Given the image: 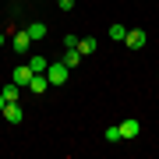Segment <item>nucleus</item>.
Masks as SVG:
<instances>
[{
	"label": "nucleus",
	"mask_w": 159,
	"mask_h": 159,
	"mask_svg": "<svg viewBox=\"0 0 159 159\" xmlns=\"http://www.w3.org/2000/svg\"><path fill=\"white\" fill-rule=\"evenodd\" d=\"M0 92H4V99H7V102H18V99H21V85H14V81H7Z\"/></svg>",
	"instance_id": "10"
},
{
	"label": "nucleus",
	"mask_w": 159,
	"mask_h": 159,
	"mask_svg": "<svg viewBox=\"0 0 159 159\" xmlns=\"http://www.w3.org/2000/svg\"><path fill=\"white\" fill-rule=\"evenodd\" d=\"M4 106H7V99H4V92H0V110H4Z\"/></svg>",
	"instance_id": "17"
},
{
	"label": "nucleus",
	"mask_w": 159,
	"mask_h": 159,
	"mask_svg": "<svg viewBox=\"0 0 159 159\" xmlns=\"http://www.w3.org/2000/svg\"><path fill=\"white\" fill-rule=\"evenodd\" d=\"M78 39L81 35H64V46H67V50H78Z\"/></svg>",
	"instance_id": "15"
},
{
	"label": "nucleus",
	"mask_w": 159,
	"mask_h": 159,
	"mask_svg": "<svg viewBox=\"0 0 159 159\" xmlns=\"http://www.w3.org/2000/svg\"><path fill=\"white\" fill-rule=\"evenodd\" d=\"M25 32H29L32 43H35V39H46V21H29V29H25Z\"/></svg>",
	"instance_id": "9"
},
{
	"label": "nucleus",
	"mask_w": 159,
	"mask_h": 159,
	"mask_svg": "<svg viewBox=\"0 0 159 159\" xmlns=\"http://www.w3.org/2000/svg\"><path fill=\"white\" fill-rule=\"evenodd\" d=\"M120 138H138V131H142V124H138V120H120Z\"/></svg>",
	"instance_id": "5"
},
{
	"label": "nucleus",
	"mask_w": 159,
	"mask_h": 159,
	"mask_svg": "<svg viewBox=\"0 0 159 159\" xmlns=\"http://www.w3.org/2000/svg\"><path fill=\"white\" fill-rule=\"evenodd\" d=\"M29 67H32V74H46L50 60H46V57H32V60H29Z\"/></svg>",
	"instance_id": "12"
},
{
	"label": "nucleus",
	"mask_w": 159,
	"mask_h": 159,
	"mask_svg": "<svg viewBox=\"0 0 159 159\" xmlns=\"http://www.w3.org/2000/svg\"><path fill=\"white\" fill-rule=\"evenodd\" d=\"M0 117H4L7 124H21V106H18V102H7V106L0 110Z\"/></svg>",
	"instance_id": "3"
},
{
	"label": "nucleus",
	"mask_w": 159,
	"mask_h": 159,
	"mask_svg": "<svg viewBox=\"0 0 159 159\" xmlns=\"http://www.w3.org/2000/svg\"><path fill=\"white\" fill-rule=\"evenodd\" d=\"M11 81H14V85H21V89H29V81H32V67H29V64H18L14 74H11Z\"/></svg>",
	"instance_id": "2"
},
{
	"label": "nucleus",
	"mask_w": 159,
	"mask_h": 159,
	"mask_svg": "<svg viewBox=\"0 0 159 159\" xmlns=\"http://www.w3.org/2000/svg\"><path fill=\"white\" fill-rule=\"evenodd\" d=\"M81 60H85V57H81V53H78V50H67V53H64V60H60V64H64V67H67V71H71V67H78V64H81Z\"/></svg>",
	"instance_id": "11"
},
{
	"label": "nucleus",
	"mask_w": 159,
	"mask_h": 159,
	"mask_svg": "<svg viewBox=\"0 0 159 159\" xmlns=\"http://www.w3.org/2000/svg\"><path fill=\"white\" fill-rule=\"evenodd\" d=\"M0 46H4V35H0Z\"/></svg>",
	"instance_id": "18"
},
{
	"label": "nucleus",
	"mask_w": 159,
	"mask_h": 159,
	"mask_svg": "<svg viewBox=\"0 0 159 159\" xmlns=\"http://www.w3.org/2000/svg\"><path fill=\"white\" fill-rule=\"evenodd\" d=\"M29 43H32V39H29V32L21 29V32H14V39H11V50H14V53H25V50H29Z\"/></svg>",
	"instance_id": "6"
},
{
	"label": "nucleus",
	"mask_w": 159,
	"mask_h": 159,
	"mask_svg": "<svg viewBox=\"0 0 159 159\" xmlns=\"http://www.w3.org/2000/svg\"><path fill=\"white\" fill-rule=\"evenodd\" d=\"M124 43L131 46V50H142V46H145V32H142V29H127Z\"/></svg>",
	"instance_id": "4"
},
{
	"label": "nucleus",
	"mask_w": 159,
	"mask_h": 159,
	"mask_svg": "<svg viewBox=\"0 0 159 159\" xmlns=\"http://www.w3.org/2000/svg\"><path fill=\"white\" fill-rule=\"evenodd\" d=\"M67 74H71V71L57 60V64H50V67H46V81H50V85H64V81H67Z\"/></svg>",
	"instance_id": "1"
},
{
	"label": "nucleus",
	"mask_w": 159,
	"mask_h": 159,
	"mask_svg": "<svg viewBox=\"0 0 159 159\" xmlns=\"http://www.w3.org/2000/svg\"><path fill=\"white\" fill-rule=\"evenodd\" d=\"M46 89H50V81H46V74H32V81H29V92H35V96H43Z\"/></svg>",
	"instance_id": "8"
},
{
	"label": "nucleus",
	"mask_w": 159,
	"mask_h": 159,
	"mask_svg": "<svg viewBox=\"0 0 159 159\" xmlns=\"http://www.w3.org/2000/svg\"><path fill=\"white\" fill-rule=\"evenodd\" d=\"M124 35H127V29H124V25H110V39H117V43H124Z\"/></svg>",
	"instance_id": "13"
},
{
	"label": "nucleus",
	"mask_w": 159,
	"mask_h": 159,
	"mask_svg": "<svg viewBox=\"0 0 159 159\" xmlns=\"http://www.w3.org/2000/svg\"><path fill=\"white\" fill-rule=\"evenodd\" d=\"M106 142H110V145H117V142H120V127H117V124H113V127H106Z\"/></svg>",
	"instance_id": "14"
},
{
	"label": "nucleus",
	"mask_w": 159,
	"mask_h": 159,
	"mask_svg": "<svg viewBox=\"0 0 159 159\" xmlns=\"http://www.w3.org/2000/svg\"><path fill=\"white\" fill-rule=\"evenodd\" d=\"M57 7H60V11H71V7H74V0H57Z\"/></svg>",
	"instance_id": "16"
},
{
	"label": "nucleus",
	"mask_w": 159,
	"mask_h": 159,
	"mask_svg": "<svg viewBox=\"0 0 159 159\" xmlns=\"http://www.w3.org/2000/svg\"><path fill=\"white\" fill-rule=\"evenodd\" d=\"M96 50H99V43L92 39V35H81V39H78V53H81V57H89V53H96Z\"/></svg>",
	"instance_id": "7"
}]
</instances>
